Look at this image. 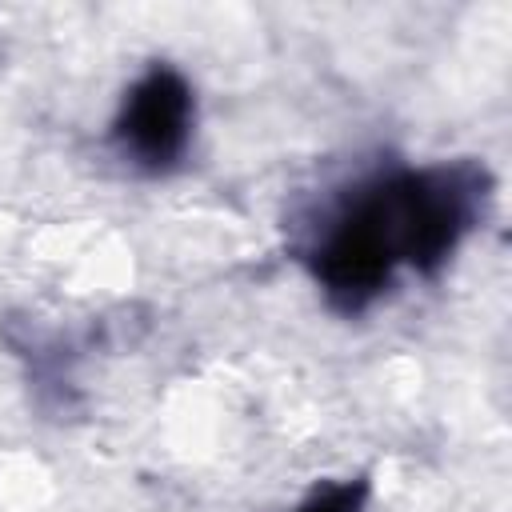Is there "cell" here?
Segmentation results:
<instances>
[{"label":"cell","instance_id":"3957f363","mask_svg":"<svg viewBox=\"0 0 512 512\" xmlns=\"http://www.w3.org/2000/svg\"><path fill=\"white\" fill-rule=\"evenodd\" d=\"M364 504H368L364 480H328L312 488L292 512H364Z\"/></svg>","mask_w":512,"mask_h":512},{"label":"cell","instance_id":"6da1fadb","mask_svg":"<svg viewBox=\"0 0 512 512\" xmlns=\"http://www.w3.org/2000/svg\"><path fill=\"white\" fill-rule=\"evenodd\" d=\"M488 176L476 164L400 168L360 184L324 224L312 268L340 312L368 308L400 268L440 272L476 228Z\"/></svg>","mask_w":512,"mask_h":512},{"label":"cell","instance_id":"7a4b0ae2","mask_svg":"<svg viewBox=\"0 0 512 512\" xmlns=\"http://www.w3.org/2000/svg\"><path fill=\"white\" fill-rule=\"evenodd\" d=\"M192 124H196V100L188 80L176 68L156 64L128 88L112 124V140L120 156L132 160L136 168L168 172L184 160L192 144Z\"/></svg>","mask_w":512,"mask_h":512}]
</instances>
